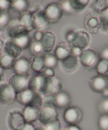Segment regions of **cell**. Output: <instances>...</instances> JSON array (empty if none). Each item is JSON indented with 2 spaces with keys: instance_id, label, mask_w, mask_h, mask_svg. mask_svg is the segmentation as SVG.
<instances>
[{
  "instance_id": "15",
  "label": "cell",
  "mask_w": 108,
  "mask_h": 130,
  "mask_svg": "<svg viewBox=\"0 0 108 130\" xmlns=\"http://www.w3.org/2000/svg\"><path fill=\"white\" fill-rule=\"evenodd\" d=\"M56 36L51 31H44L40 41L43 51L46 53H51L54 50L56 44Z\"/></svg>"
},
{
  "instance_id": "41",
  "label": "cell",
  "mask_w": 108,
  "mask_h": 130,
  "mask_svg": "<svg viewBox=\"0 0 108 130\" xmlns=\"http://www.w3.org/2000/svg\"><path fill=\"white\" fill-rule=\"evenodd\" d=\"M41 74L45 76L46 77H54L55 73L53 69L45 68L44 71L41 72Z\"/></svg>"
},
{
  "instance_id": "9",
  "label": "cell",
  "mask_w": 108,
  "mask_h": 130,
  "mask_svg": "<svg viewBox=\"0 0 108 130\" xmlns=\"http://www.w3.org/2000/svg\"><path fill=\"white\" fill-rule=\"evenodd\" d=\"M91 36L90 34L85 30H78L75 31V36L70 46L76 47L82 50L87 49L91 44Z\"/></svg>"
},
{
  "instance_id": "6",
  "label": "cell",
  "mask_w": 108,
  "mask_h": 130,
  "mask_svg": "<svg viewBox=\"0 0 108 130\" xmlns=\"http://www.w3.org/2000/svg\"><path fill=\"white\" fill-rule=\"evenodd\" d=\"M63 89V84L55 77H46V82L41 94L45 95H55Z\"/></svg>"
},
{
  "instance_id": "1",
  "label": "cell",
  "mask_w": 108,
  "mask_h": 130,
  "mask_svg": "<svg viewBox=\"0 0 108 130\" xmlns=\"http://www.w3.org/2000/svg\"><path fill=\"white\" fill-rule=\"evenodd\" d=\"M16 100L24 106H31L40 109L43 106V95L29 89L16 94Z\"/></svg>"
},
{
  "instance_id": "20",
  "label": "cell",
  "mask_w": 108,
  "mask_h": 130,
  "mask_svg": "<svg viewBox=\"0 0 108 130\" xmlns=\"http://www.w3.org/2000/svg\"><path fill=\"white\" fill-rule=\"evenodd\" d=\"M22 51V50L20 49L11 39H8L5 42L3 49V52L15 58V59L18 58Z\"/></svg>"
},
{
  "instance_id": "31",
  "label": "cell",
  "mask_w": 108,
  "mask_h": 130,
  "mask_svg": "<svg viewBox=\"0 0 108 130\" xmlns=\"http://www.w3.org/2000/svg\"><path fill=\"white\" fill-rule=\"evenodd\" d=\"M29 6V4L27 0H17L11 4V8L18 11L20 13L27 11Z\"/></svg>"
},
{
  "instance_id": "36",
  "label": "cell",
  "mask_w": 108,
  "mask_h": 130,
  "mask_svg": "<svg viewBox=\"0 0 108 130\" xmlns=\"http://www.w3.org/2000/svg\"><path fill=\"white\" fill-rule=\"evenodd\" d=\"M30 48H31V52L35 56L41 55L40 54L42 53V52H44L40 42H35V43L31 44Z\"/></svg>"
},
{
  "instance_id": "33",
  "label": "cell",
  "mask_w": 108,
  "mask_h": 130,
  "mask_svg": "<svg viewBox=\"0 0 108 130\" xmlns=\"http://www.w3.org/2000/svg\"><path fill=\"white\" fill-rule=\"evenodd\" d=\"M97 125L100 130H108V114H101L100 116Z\"/></svg>"
},
{
  "instance_id": "11",
  "label": "cell",
  "mask_w": 108,
  "mask_h": 130,
  "mask_svg": "<svg viewBox=\"0 0 108 130\" xmlns=\"http://www.w3.org/2000/svg\"><path fill=\"white\" fill-rule=\"evenodd\" d=\"M29 79L27 76L14 74L9 79V83L16 94L28 89Z\"/></svg>"
},
{
  "instance_id": "30",
  "label": "cell",
  "mask_w": 108,
  "mask_h": 130,
  "mask_svg": "<svg viewBox=\"0 0 108 130\" xmlns=\"http://www.w3.org/2000/svg\"><path fill=\"white\" fill-rule=\"evenodd\" d=\"M69 3L75 12L84 10L88 5L89 0H69Z\"/></svg>"
},
{
  "instance_id": "8",
  "label": "cell",
  "mask_w": 108,
  "mask_h": 130,
  "mask_svg": "<svg viewBox=\"0 0 108 130\" xmlns=\"http://www.w3.org/2000/svg\"><path fill=\"white\" fill-rule=\"evenodd\" d=\"M6 33L9 39H15L22 35L29 34V32L21 25L19 20H13L6 26Z\"/></svg>"
},
{
  "instance_id": "18",
  "label": "cell",
  "mask_w": 108,
  "mask_h": 130,
  "mask_svg": "<svg viewBox=\"0 0 108 130\" xmlns=\"http://www.w3.org/2000/svg\"><path fill=\"white\" fill-rule=\"evenodd\" d=\"M59 62L61 67L64 72L67 73H72L78 69L79 60L78 57L71 54L67 58Z\"/></svg>"
},
{
  "instance_id": "39",
  "label": "cell",
  "mask_w": 108,
  "mask_h": 130,
  "mask_svg": "<svg viewBox=\"0 0 108 130\" xmlns=\"http://www.w3.org/2000/svg\"><path fill=\"white\" fill-rule=\"evenodd\" d=\"M11 8V4L7 0H0V10L3 12H8Z\"/></svg>"
},
{
  "instance_id": "19",
  "label": "cell",
  "mask_w": 108,
  "mask_h": 130,
  "mask_svg": "<svg viewBox=\"0 0 108 130\" xmlns=\"http://www.w3.org/2000/svg\"><path fill=\"white\" fill-rule=\"evenodd\" d=\"M54 106L58 109H67L70 107L71 104V97L69 94L61 90L54 95Z\"/></svg>"
},
{
  "instance_id": "10",
  "label": "cell",
  "mask_w": 108,
  "mask_h": 130,
  "mask_svg": "<svg viewBox=\"0 0 108 130\" xmlns=\"http://www.w3.org/2000/svg\"><path fill=\"white\" fill-rule=\"evenodd\" d=\"M32 13L33 29L40 31L46 30L50 24L46 17L44 10H38Z\"/></svg>"
},
{
  "instance_id": "4",
  "label": "cell",
  "mask_w": 108,
  "mask_h": 130,
  "mask_svg": "<svg viewBox=\"0 0 108 130\" xmlns=\"http://www.w3.org/2000/svg\"><path fill=\"white\" fill-rule=\"evenodd\" d=\"M16 93L10 84L6 82L0 83V104L10 105L16 100Z\"/></svg>"
},
{
  "instance_id": "29",
  "label": "cell",
  "mask_w": 108,
  "mask_h": 130,
  "mask_svg": "<svg viewBox=\"0 0 108 130\" xmlns=\"http://www.w3.org/2000/svg\"><path fill=\"white\" fill-rule=\"evenodd\" d=\"M96 72L97 74L102 76H107L108 75V60L101 59L96 63Z\"/></svg>"
},
{
  "instance_id": "55",
  "label": "cell",
  "mask_w": 108,
  "mask_h": 130,
  "mask_svg": "<svg viewBox=\"0 0 108 130\" xmlns=\"http://www.w3.org/2000/svg\"><path fill=\"white\" fill-rule=\"evenodd\" d=\"M1 28H0V32H1Z\"/></svg>"
},
{
  "instance_id": "35",
  "label": "cell",
  "mask_w": 108,
  "mask_h": 130,
  "mask_svg": "<svg viewBox=\"0 0 108 130\" xmlns=\"http://www.w3.org/2000/svg\"><path fill=\"white\" fill-rule=\"evenodd\" d=\"M47 130H61V124L59 118L44 126Z\"/></svg>"
},
{
  "instance_id": "45",
  "label": "cell",
  "mask_w": 108,
  "mask_h": 130,
  "mask_svg": "<svg viewBox=\"0 0 108 130\" xmlns=\"http://www.w3.org/2000/svg\"><path fill=\"white\" fill-rule=\"evenodd\" d=\"M43 31H40V30H37L34 35V39L36 42H40V39H41L43 35Z\"/></svg>"
},
{
  "instance_id": "22",
  "label": "cell",
  "mask_w": 108,
  "mask_h": 130,
  "mask_svg": "<svg viewBox=\"0 0 108 130\" xmlns=\"http://www.w3.org/2000/svg\"><path fill=\"white\" fill-rule=\"evenodd\" d=\"M72 54L71 47L68 43H61L55 48L54 55L59 61L67 58L68 56Z\"/></svg>"
},
{
  "instance_id": "5",
  "label": "cell",
  "mask_w": 108,
  "mask_h": 130,
  "mask_svg": "<svg viewBox=\"0 0 108 130\" xmlns=\"http://www.w3.org/2000/svg\"><path fill=\"white\" fill-rule=\"evenodd\" d=\"M83 117L81 109L77 107H68L63 114V119L65 123L70 125H77L80 123Z\"/></svg>"
},
{
  "instance_id": "16",
  "label": "cell",
  "mask_w": 108,
  "mask_h": 130,
  "mask_svg": "<svg viewBox=\"0 0 108 130\" xmlns=\"http://www.w3.org/2000/svg\"><path fill=\"white\" fill-rule=\"evenodd\" d=\"M89 86L91 90L96 93H102L108 88V79L106 76L97 75L89 80Z\"/></svg>"
},
{
  "instance_id": "27",
  "label": "cell",
  "mask_w": 108,
  "mask_h": 130,
  "mask_svg": "<svg viewBox=\"0 0 108 130\" xmlns=\"http://www.w3.org/2000/svg\"><path fill=\"white\" fill-rule=\"evenodd\" d=\"M91 8L95 13L99 14L108 8V0H92Z\"/></svg>"
},
{
  "instance_id": "56",
  "label": "cell",
  "mask_w": 108,
  "mask_h": 130,
  "mask_svg": "<svg viewBox=\"0 0 108 130\" xmlns=\"http://www.w3.org/2000/svg\"><path fill=\"white\" fill-rule=\"evenodd\" d=\"M106 77H107V79H108V75H107V76H106Z\"/></svg>"
},
{
  "instance_id": "17",
  "label": "cell",
  "mask_w": 108,
  "mask_h": 130,
  "mask_svg": "<svg viewBox=\"0 0 108 130\" xmlns=\"http://www.w3.org/2000/svg\"><path fill=\"white\" fill-rule=\"evenodd\" d=\"M46 82V77L41 74L32 76L29 79L28 89L41 94L42 90L44 88Z\"/></svg>"
},
{
  "instance_id": "57",
  "label": "cell",
  "mask_w": 108,
  "mask_h": 130,
  "mask_svg": "<svg viewBox=\"0 0 108 130\" xmlns=\"http://www.w3.org/2000/svg\"></svg>"
},
{
  "instance_id": "2",
  "label": "cell",
  "mask_w": 108,
  "mask_h": 130,
  "mask_svg": "<svg viewBox=\"0 0 108 130\" xmlns=\"http://www.w3.org/2000/svg\"><path fill=\"white\" fill-rule=\"evenodd\" d=\"M7 126L10 130H22L26 124L22 111L17 109L10 110L7 116Z\"/></svg>"
},
{
  "instance_id": "44",
  "label": "cell",
  "mask_w": 108,
  "mask_h": 130,
  "mask_svg": "<svg viewBox=\"0 0 108 130\" xmlns=\"http://www.w3.org/2000/svg\"><path fill=\"white\" fill-rule=\"evenodd\" d=\"M100 57H101V59H105L108 60V46L102 49L100 53Z\"/></svg>"
},
{
  "instance_id": "50",
  "label": "cell",
  "mask_w": 108,
  "mask_h": 130,
  "mask_svg": "<svg viewBox=\"0 0 108 130\" xmlns=\"http://www.w3.org/2000/svg\"><path fill=\"white\" fill-rule=\"evenodd\" d=\"M102 94L104 98H108V88H106V90L102 93Z\"/></svg>"
},
{
  "instance_id": "13",
  "label": "cell",
  "mask_w": 108,
  "mask_h": 130,
  "mask_svg": "<svg viewBox=\"0 0 108 130\" xmlns=\"http://www.w3.org/2000/svg\"><path fill=\"white\" fill-rule=\"evenodd\" d=\"M12 69L15 74L27 76L31 69L30 60L25 57H18L15 60Z\"/></svg>"
},
{
  "instance_id": "48",
  "label": "cell",
  "mask_w": 108,
  "mask_h": 130,
  "mask_svg": "<svg viewBox=\"0 0 108 130\" xmlns=\"http://www.w3.org/2000/svg\"><path fill=\"white\" fill-rule=\"evenodd\" d=\"M4 79V70L0 67V83H2Z\"/></svg>"
},
{
  "instance_id": "24",
  "label": "cell",
  "mask_w": 108,
  "mask_h": 130,
  "mask_svg": "<svg viewBox=\"0 0 108 130\" xmlns=\"http://www.w3.org/2000/svg\"><path fill=\"white\" fill-rule=\"evenodd\" d=\"M15 58L4 52L0 53V67L3 70L11 69L15 62Z\"/></svg>"
},
{
  "instance_id": "38",
  "label": "cell",
  "mask_w": 108,
  "mask_h": 130,
  "mask_svg": "<svg viewBox=\"0 0 108 130\" xmlns=\"http://www.w3.org/2000/svg\"><path fill=\"white\" fill-rule=\"evenodd\" d=\"M61 6L62 10H63V13H65L68 14H71L73 13L74 12V11L73 10L72 8L71 7L70 5L69 1H63L61 2V3L60 4Z\"/></svg>"
},
{
  "instance_id": "3",
  "label": "cell",
  "mask_w": 108,
  "mask_h": 130,
  "mask_svg": "<svg viewBox=\"0 0 108 130\" xmlns=\"http://www.w3.org/2000/svg\"><path fill=\"white\" fill-rule=\"evenodd\" d=\"M44 11L50 24L58 22L63 15V11L60 4L57 3H51L47 5Z\"/></svg>"
},
{
  "instance_id": "42",
  "label": "cell",
  "mask_w": 108,
  "mask_h": 130,
  "mask_svg": "<svg viewBox=\"0 0 108 130\" xmlns=\"http://www.w3.org/2000/svg\"><path fill=\"white\" fill-rule=\"evenodd\" d=\"M75 36V31L70 30V31L67 32L65 35V39L67 41V43L69 44H71L74 39Z\"/></svg>"
},
{
  "instance_id": "46",
  "label": "cell",
  "mask_w": 108,
  "mask_h": 130,
  "mask_svg": "<svg viewBox=\"0 0 108 130\" xmlns=\"http://www.w3.org/2000/svg\"><path fill=\"white\" fill-rule=\"evenodd\" d=\"M35 127L31 123H26L22 130H34Z\"/></svg>"
},
{
  "instance_id": "53",
  "label": "cell",
  "mask_w": 108,
  "mask_h": 130,
  "mask_svg": "<svg viewBox=\"0 0 108 130\" xmlns=\"http://www.w3.org/2000/svg\"><path fill=\"white\" fill-rule=\"evenodd\" d=\"M61 2H63V1H69V0H60Z\"/></svg>"
},
{
  "instance_id": "43",
  "label": "cell",
  "mask_w": 108,
  "mask_h": 130,
  "mask_svg": "<svg viewBox=\"0 0 108 130\" xmlns=\"http://www.w3.org/2000/svg\"><path fill=\"white\" fill-rule=\"evenodd\" d=\"M70 47H71V52H72V54L73 55L79 58L81 54H82L83 50H80V48H76V47H72V46Z\"/></svg>"
},
{
  "instance_id": "23",
  "label": "cell",
  "mask_w": 108,
  "mask_h": 130,
  "mask_svg": "<svg viewBox=\"0 0 108 130\" xmlns=\"http://www.w3.org/2000/svg\"><path fill=\"white\" fill-rule=\"evenodd\" d=\"M30 69L37 74H41L46 68L44 57L42 55H37L32 57L30 59Z\"/></svg>"
},
{
  "instance_id": "51",
  "label": "cell",
  "mask_w": 108,
  "mask_h": 130,
  "mask_svg": "<svg viewBox=\"0 0 108 130\" xmlns=\"http://www.w3.org/2000/svg\"><path fill=\"white\" fill-rule=\"evenodd\" d=\"M34 130H47L45 126H39L35 127Z\"/></svg>"
},
{
  "instance_id": "47",
  "label": "cell",
  "mask_w": 108,
  "mask_h": 130,
  "mask_svg": "<svg viewBox=\"0 0 108 130\" xmlns=\"http://www.w3.org/2000/svg\"><path fill=\"white\" fill-rule=\"evenodd\" d=\"M64 130H81V129L77 125H70L66 128Z\"/></svg>"
},
{
  "instance_id": "40",
  "label": "cell",
  "mask_w": 108,
  "mask_h": 130,
  "mask_svg": "<svg viewBox=\"0 0 108 130\" xmlns=\"http://www.w3.org/2000/svg\"><path fill=\"white\" fill-rule=\"evenodd\" d=\"M43 105L54 106V95H45L43 96Z\"/></svg>"
},
{
  "instance_id": "28",
  "label": "cell",
  "mask_w": 108,
  "mask_h": 130,
  "mask_svg": "<svg viewBox=\"0 0 108 130\" xmlns=\"http://www.w3.org/2000/svg\"><path fill=\"white\" fill-rule=\"evenodd\" d=\"M44 63H45L46 68L54 69L58 66V60L54 54L51 53H46L44 56Z\"/></svg>"
},
{
  "instance_id": "26",
  "label": "cell",
  "mask_w": 108,
  "mask_h": 130,
  "mask_svg": "<svg viewBox=\"0 0 108 130\" xmlns=\"http://www.w3.org/2000/svg\"><path fill=\"white\" fill-rule=\"evenodd\" d=\"M11 39L22 50H25L29 48V47H30V45L32 44L29 34L22 35L21 36L15 38V39Z\"/></svg>"
},
{
  "instance_id": "21",
  "label": "cell",
  "mask_w": 108,
  "mask_h": 130,
  "mask_svg": "<svg viewBox=\"0 0 108 130\" xmlns=\"http://www.w3.org/2000/svg\"><path fill=\"white\" fill-rule=\"evenodd\" d=\"M40 109L31 106H26L22 110V115L26 123H32L38 120Z\"/></svg>"
},
{
  "instance_id": "7",
  "label": "cell",
  "mask_w": 108,
  "mask_h": 130,
  "mask_svg": "<svg viewBox=\"0 0 108 130\" xmlns=\"http://www.w3.org/2000/svg\"><path fill=\"white\" fill-rule=\"evenodd\" d=\"M57 118H58V112L55 107L51 105H43L40 109L38 120L44 126L53 121Z\"/></svg>"
},
{
  "instance_id": "37",
  "label": "cell",
  "mask_w": 108,
  "mask_h": 130,
  "mask_svg": "<svg viewBox=\"0 0 108 130\" xmlns=\"http://www.w3.org/2000/svg\"><path fill=\"white\" fill-rule=\"evenodd\" d=\"M10 16L8 12H3L0 15V28L2 30L8 25L10 22Z\"/></svg>"
},
{
  "instance_id": "25",
  "label": "cell",
  "mask_w": 108,
  "mask_h": 130,
  "mask_svg": "<svg viewBox=\"0 0 108 130\" xmlns=\"http://www.w3.org/2000/svg\"><path fill=\"white\" fill-rule=\"evenodd\" d=\"M19 21L21 25L30 32L31 30H34L32 26V13L27 11L25 12L21 13Z\"/></svg>"
},
{
  "instance_id": "54",
  "label": "cell",
  "mask_w": 108,
  "mask_h": 130,
  "mask_svg": "<svg viewBox=\"0 0 108 130\" xmlns=\"http://www.w3.org/2000/svg\"><path fill=\"white\" fill-rule=\"evenodd\" d=\"M3 13V11H1V10H0V15H1V14H2V13Z\"/></svg>"
},
{
  "instance_id": "14",
  "label": "cell",
  "mask_w": 108,
  "mask_h": 130,
  "mask_svg": "<svg viewBox=\"0 0 108 130\" xmlns=\"http://www.w3.org/2000/svg\"><path fill=\"white\" fill-rule=\"evenodd\" d=\"M81 64L85 67H91L97 62V55L94 50L91 48H87L82 52L79 57Z\"/></svg>"
},
{
  "instance_id": "49",
  "label": "cell",
  "mask_w": 108,
  "mask_h": 130,
  "mask_svg": "<svg viewBox=\"0 0 108 130\" xmlns=\"http://www.w3.org/2000/svg\"><path fill=\"white\" fill-rule=\"evenodd\" d=\"M4 44H5V42L2 40V39L0 38V53L3 51V49Z\"/></svg>"
},
{
  "instance_id": "12",
  "label": "cell",
  "mask_w": 108,
  "mask_h": 130,
  "mask_svg": "<svg viewBox=\"0 0 108 130\" xmlns=\"http://www.w3.org/2000/svg\"><path fill=\"white\" fill-rule=\"evenodd\" d=\"M83 25L85 31H87L89 34H96L101 27L99 17L94 13L88 14L85 17Z\"/></svg>"
},
{
  "instance_id": "32",
  "label": "cell",
  "mask_w": 108,
  "mask_h": 130,
  "mask_svg": "<svg viewBox=\"0 0 108 130\" xmlns=\"http://www.w3.org/2000/svg\"><path fill=\"white\" fill-rule=\"evenodd\" d=\"M99 15V19L101 24L100 29L103 32L108 33V8L100 13Z\"/></svg>"
},
{
  "instance_id": "34",
  "label": "cell",
  "mask_w": 108,
  "mask_h": 130,
  "mask_svg": "<svg viewBox=\"0 0 108 130\" xmlns=\"http://www.w3.org/2000/svg\"><path fill=\"white\" fill-rule=\"evenodd\" d=\"M97 110L101 114H108V98L101 100L97 105Z\"/></svg>"
},
{
  "instance_id": "52",
  "label": "cell",
  "mask_w": 108,
  "mask_h": 130,
  "mask_svg": "<svg viewBox=\"0 0 108 130\" xmlns=\"http://www.w3.org/2000/svg\"><path fill=\"white\" fill-rule=\"evenodd\" d=\"M7 1H9V2H10L11 4H12V3H13L14 2H15L16 1H17V0H7Z\"/></svg>"
}]
</instances>
